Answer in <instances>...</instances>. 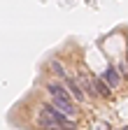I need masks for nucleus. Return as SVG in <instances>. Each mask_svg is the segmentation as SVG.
Returning <instances> with one entry per match:
<instances>
[{"mask_svg":"<svg viewBox=\"0 0 128 130\" xmlns=\"http://www.w3.org/2000/svg\"><path fill=\"white\" fill-rule=\"evenodd\" d=\"M91 77H89V72H84V70H79V84L84 86V91L89 93V95H98V91H95V86H91V81H89Z\"/></svg>","mask_w":128,"mask_h":130,"instance_id":"4","label":"nucleus"},{"mask_svg":"<svg viewBox=\"0 0 128 130\" xmlns=\"http://www.w3.org/2000/svg\"><path fill=\"white\" fill-rule=\"evenodd\" d=\"M93 84H95L98 95H103V98H112V93H109V84H107V81H103L100 77H93Z\"/></svg>","mask_w":128,"mask_h":130,"instance_id":"5","label":"nucleus"},{"mask_svg":"<svg viewBox=\"0 0 128 130\" xmlns=\"http://www.w3.org/2000/svg\"><path fill=\"white\" fill-rule=\"evenodd\" d=\"M47 91L51 93L54 107L58 111L68 114V116H75V114H77V105L72 102V95H70L68 86H61V84H56V81H49V84H47Z\"/></svg>","mask_w":128,"mask_h":130,"instance_id":"1","label":"nucleus"},{"mask_svg":"<svg viewBox=\"0 0 128 130\" xmlns=\"http://www.w3.org/2000/svg\"><path fill=\"white\" fill-rule=\"evenodd\" d=\"M63 81H65V86H68V91H70V95L75 98V100H79V102H84V88L79 86V84H77V81H75L72 77H65Z\"/></svg>","mask_w":128,"mask_h":130,"instance_id":"2","label":"nucleus"},{"mask_svg":"<svg viewBox=\"0 0 128 130\" xmlns=\"http://www.w3.org/2000/svg\"><path fill=\"white\" fill-rule=\"evenodd\" d=\"M51 70H54L61 79H65V77H68V74H65V70H63V65H61L58 60H51Z\"/></svg>","mask_w":128,"mask_h":130,"instance_id":"6","label":"nucleus"},{"mask_svg":"<svg viewBox=\"0 0 128 130\" xmlns=\"http://www.w3.org/2000/svg\"><path fill=\"white\" fill-rule=\"evenodd\" d=\"M105 81L109 84V88H117V86L121 84V77H119V72H117L114 68H107V70H105Z\"/></svg>","mask_w":128,"mask_h":130,"instance_id":"3","label":"nucleus"}]
</instances>
